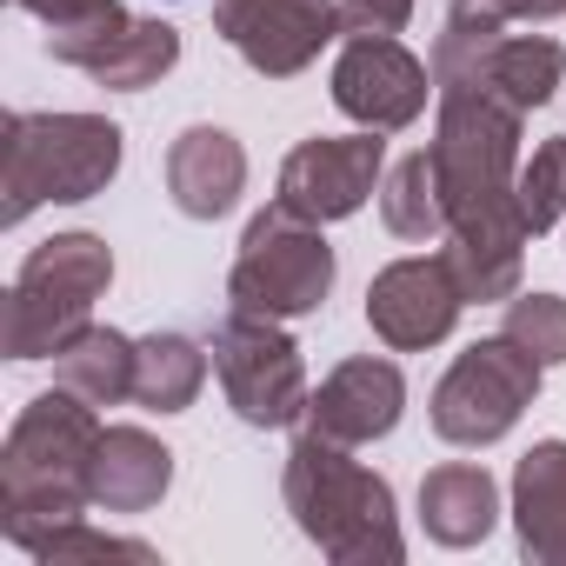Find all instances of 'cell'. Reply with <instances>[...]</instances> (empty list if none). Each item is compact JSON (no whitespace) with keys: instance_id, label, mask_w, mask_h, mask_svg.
<instances>
[{"instance_id":"obj_1","label":"cell","mask_w":566,"mask_h":566,"mask_svg":"<svg viewBox=\"0 0 566 566\" xmlns=\"http://www.w3.org/2000/svg\"><path fill=\"white\" fill-rule=\"evenodd\" d=\"M433 120V174L447 200V266L460 273L467 301H513L526 266L520 220V107L480 81H440Z\"/></svg>"},{"instance_id":"obj_2","label":"cell","mask_w":566,"mask_h":566,"mask_svg":"<svg viewBox=\"0 0 566 566\" xmlns=\"http://www.w3.org/2000/svg\"><path fill=\"white\" fill-rule=\"evenodd\" d=\"M94 447H101L94 400L54 387L21 407V420L8 427V447H0V533L21 553H34L48 533L74 526V520H87Z\"/></svg>"},{"instance_id":"obj_3","label":"cell","mask_w":566,"mask_h":566,"mask_svg":"<svg viewBox=\"0 0 566 566\" xmlns=\"http://www.w3.org/2000/svg\"><path fill=\"white\" fill-rule=\"evenodd\" d=\"M294 526L340 566H400L407 539H400V513H394V486L360 467L340 440L327 433H301L280 473Z\"/></svg>"},{"instance_id":"obj_4","label":"cell","mask_w":566,"mask_h":566,"mask_svg":"<svg viewBox=\"0 0 566 566\" xmlns=\"http://www.w3.org/2000/svg\"><path fill=\"white\" fill-rule=\"evenodd\" d=\"M127 134L107 114H8L0 127V220L21 227L34 207H81L114 187Z\"/></svg>"},{"instance_id":"obj_5","label":"cell","mask_w":566,"mask_h":566,"mask_svg":"<svg viewBox=\"0 0 566 566\" xmlns=\"http://www.w3.org/2000/svg\"><path fill=\"white\" fill-rule=\"evenodd\" d=\"M107 287H114V253L101 233L41 240L8 287V321H0L8 360H54L67 340L94 327V301Z\"/></svg>"},{"instance_id":"obj_6","label":"cell","mask_w":566,"mask_h":566,"mask_svg":"<svg viewBox=\"0 0 566 566\" xmlns=\"http://www.w3.org/2000/svg\"><path fill=\"white\" fill-rule=\"evenodd\" d=\"M327 294H334V247L321 240V220H301L280 200L253 213L227 273V301L266 321H301L321 314Z\"/></svg>"},{"instance_id":"obj_7","label":"cell","mask_w":566,"mask_h":566,"mask_svg":"<svg viewBox=\"0 0 566 566\" xmlns=\"http://www.w3.org/2000/svg\"><path fill=\"white\" fill-rule=\"evenodd\" d=\"M539 360L493 334V340H473L467 354H453V367L440 374L433 387V433L453 440V447H493L520 427V413L539 400Z\"/></svg>"},{"instance_id":"obj_8","label":"cell","mask_w":566,"mask_h":566,"mask_svg":"<svg viewBox=\"0 0 566 566\" xmlns=\"http://www.w3.org/2000/svg\"><path fill=\"white\" fill-rule=\"evenodd\" d=\"M213 374L227 387V407L247 427H294V420H307L314 394H307L301 347L280 334V321H266V314L233 307L213 327Z\"/></svg>"},{"instance_id":"obj_9","label":"cell","mask_w":566,"mask_h":566,"mask_svg":"<svg viewBox=\"0 0 566 566\" xmlns=\"http://www.w3.org/2000/svg\"><path fill=\"white\" fill-rule=\"evenodd\" d=\"M213 34L260 81H294L321 61L327 41L347 34V21L340 0H213Z\"/></svg>"},{"instance_id":"obj_10","label":"cell","mask_w":566,"mask_h":566,"mask_svg":"<svg viewBox=\"0 0 566 566\" xmlns=\"http://www.w3.org/2000/svg\"><path fill=\"white\" fill-rule=\"evenodd\" d=\"M387 180V140L374 127L360 134H321L301 140L287 160H280V207L301 220H347L367 207V193Z\"/></svg>"},{"instance_id":"obj_11","label":"cell","mask_w":566,"mask_h":566,"mask_svg":"<svg viewBox=\"0 0 566 566\" xmlns=\"http://www.w3.org/2000/svg\"><path fill=\"white\" fill-rule=\"evenodd\" d=\"M433 94V67L413 61L394 34H347L340 61H334V107L374 134H400L427 114Z\"/></svg>"},{"instance_id":"obj_12","label":"cell","mask_w":566,"mask_h":566,"mask_svg":"<svg viewBox=\"0 0 566 566\" xmlns=\"http://www.w3.org/2000/svg\"><path fill=\"white\" fill-rule=\"evenodd\" d=\"M467 307V287H460V273L447 266V253L433 260H394L374 273V287H367V327L394 347V354H427L453 334Z\"/></svg>"},{"instance_id":"obj_13","label":"cell","mask_w":566,"mask_h":566,"mask_svg":"<svg viewBox=\"0 0 566 566\" xmlns=\"http://www.w3.org/2000/svg\"><path fill=\"white\" fill-rule=\"evenodd\" d=\"M400 407H407L400 367L360 354V360H340L321 380V394L307 400V427L327 433V440H340V447H367V440H387L400 427Z\"/></svg>"},{"instance_id":"obj_14","label":"cell","mask_w":566,"mask_h":566,"mask_svg":"<svg viewBox=\"0 0 566 566\" xmlns=\"http://www.w3.org/2000/svg\"><path fill=\"white\" fill-rule=\"evenodd\" d=\"M247 187V154L227 127H187L167 147V193L187 220H220Z\"/></svg>"},{"instance_id":"obj_15","label":"cell","mask_w":566,"mask_h":566,"mask_svg":"<svg viewBox=\"0 0 566 566\" xmlns=\"http://www.w3.org/2000/svg\"><path fill=\"white\" fill-rule=\"evenodd\" d=\"M513 533L533 566H566V440H539L513 467Z\"/></svg>"},{"instance_id":"obj_16","label":"cell","mask_w":566,"mask_h":566,"mask_svg":"<svg viewBox=\"0 0 566 566\" xmlns=\"http://www.w3.org/2000/svg\"><path fill=\"white\" fill-rule=\"evenodd\" d=\"M174 486V453L147 427H101L94 447V506L107 513H147Z\"/></svg>"},{"instance_id":"obj_17","label":"cell","mask_w":566,"mask_h":566,"mask_svg":"<svg viewBox=\"0 0 566 566\" xmlns=\"http://www.w3.org/2000/svg\"><path fill=\"white\" fill-rule=\"evenodd\" d=\"M493 520H500V486H493L486 467L453 460V467H433L420 480V526H427V539H440V546H480L493 533Z\"/></svg>"},{"instance_id":"obj_18","label":"cell","mask_w":566,"mask_h":566,"mask_svg":"<svg viewBox=\"0 0 566 566\" xmlns=\"http://www.w3.org/2000/svg\"><path fill=\"white\" fill-rule=\"evenodd\" d=\"M14 8H28L48 28V54L61 67H81V74H94L107 61V48L134 28V14L120 0H14Z\"/></svg>"},{"instance_id":"obj_19","label":"cell","mask_w":566,"mask_h":566,"mask_svg":"<svg viewBox=\"0 0 566 566\" xmlns=\"http://www.w3.org/2000/svg\"><path fill=\"white\" fill-rule=\"evenodd\" d=\"M559 74H566V48H559V41H546V34H500V41L480 54V67L460 74V81H480V87H493L500 101H513L520 114H533V107L553 101Z\"/></svg>"},{"instance_id":"obj_20","label":"cell","mask_w":566,"mask_h":566,"mask_svg":"<svg viewBox=\"0 0 566 566\" xmlns=\"http://www.w3.org/2000/svg\"><path fill=\"white\" fill-rule=\"evenodd\" d=\"M207 354L187 334H147L134 340V400L147 413H187L207 387Z\"/></svg>"},{"instance_id":"obj_21","label":"cell","mask_w":566,"mask_h":566,"mask_svg":"<svg viewBox=\"0 0 566 566\" xmlns=\"http://www.w3.org/2000/svg\"><path fill=\"white\" fill-rule=\"evenodd\" d=\"M54 380L94 407H120V400H134V340L114 327H87L81 340H67L54 354Z\"/></svg>"},{"instance_id":"obj_22","label":"cell","mask_w":566,"mask_h":566,"mask_svg":"<svg viewBox=\"0 0 566 566\" xmlns=\"http://www.w3.org/2000/svg\"><path fill=\"white\" fill-rule=\"evenodd\" d=\"M380 220L400 240H440L447 233V200H440V174H433L427 147L407 154L400 167H387V180H380Z\"/></svg>"},{"instance_id":"obj_23","label":"cell","mask_w":566,"mask_h":566,"mask_svg":"<svg viewBox=\"0 0 566 566\" xmlns=\"http://www.w3.org/2000/svg\"><path fill=\"white\" fill-rule=\"evenodd\" d=\"M174 61H180V34H174L167 21H134V28L107 48V61L94 67V81L114 87V94H140V87H154Z\"/></svg>"},{"instance_id":"obj_24","label":"cell","mask_w":566,"mask_h":566,"mask_svg":"<svg viewBox=\"0 0 566 566\" xmlns=\"http://www.w3.org/2000/svg\"><path fill=\"white\" fill-rule=\"evenodd\" d=\"M34 559L41 566H101V559H127V566H154L160 553L147 546V539H120V533H94L87 520H74V526H61V533H48L41 546H34Z\"/></svg>"},{"instance_id":"obj_25","label":"cell","mask_w":566,"mask_h":566,"mask_svg":"<svg viewBox=\"0 0 566 566\" xmlns=\"http://www.w3.org/2000/svg\"><path fill=\"white\" fill-rule=\"evenodd\" d=\"M566 213V140H539L533 160L520 167V220L526 233H546L559 227Z\"/></svg>"},{"instance_id":"obj_26","label":"cell","mask_w":566,"mask_h":566,"mask_svg":"<svg viewBox=\"0 0 566 566\" xmlns=\"http://www.w3.org/2000/svg\"><path fill=\"white\" fill-rule=\"evenodd\" d=\"M500 334L520 340L539 367H559V360H566V301H559V294H513Z\"/></svg>"},{"instance_id":"obj_27","label":"cell","mask_w":566,"mask_h":566,"mask_svg":"<svg viewBox=\"0 0 566 566\" xmlns=\"http://www.w3.org/2000/svg\"><path fill=\"white\" fill-rule=\"evenodd\" d=\"M347 34H400L413 21V0H340Z\"/></svg>"},{"instance_id":"obj_28","label":"cell","mask_w":566,"mask_h":566,"mask_svg":"<svg viewBox=\"0 0 566 566\" xmlns=\"http://www.w3.org/2000/svg\"><path fill=\"white\" fill-rule=\"evenodd\" d=\"M566 14V0H520V21H553Z\"/></svg>"}]
</instances>
